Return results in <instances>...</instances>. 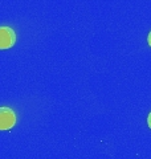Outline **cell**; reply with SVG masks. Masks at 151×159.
I'll use <instances>...</instances> for the list:
<instances>
[{"label":"cell","mask_w":151,"mask_h":159,"mask_svg":"<svg viewBox=\"0 0 151 159\" xmlns=\"http://www.w3.org/2000/svg\"><path fill=\"white\" fill-rule=\"evenodd\" d=\"M16 123V116L12 109L0 107V130H9Z\"/></svg>","instance_id":"cell-1"},{"label":"cell","mask_w":151,"mask_h":159,"mask_svg":"<svg viewBox=\"0 0 151 159\" xmlns=\"http://www.w3.org/2000/svg\"><path fill=\"white\" fill-rule=\"evenodd\" d=\"M16 43V34L15 31L9 27H0V49L12 48Z\"/></svg>","instance_id":"cell-2"},{"label":"cell","mask_w":151,"mask_h":159,"mask_svg":"<svg viewBox=\"0 0 151 159\" xmlns=\"http://www.w3.org/2000/svg\"><path fill=\"white\" fill-rule=\"evenodd\" d=\"M147 123H149V126H150V129H151V111H150L149 117H147Z\"/></svg>","instance_id":"cell-3"},{"label":"cell","mask_w":151,"mask_h":159,"mask_svg":"<svg viewBox=\"0 0 151 159\" xmlns=\"http://www.w3.org/2000/svg\"><path fill=\"white\" fill-rule=\"evenodd\" d=\"M147 41H149V45L151 47V31H150V33H149V37H147Z\"/></svg>","instance_id":"cell-4"}]
</instances>
